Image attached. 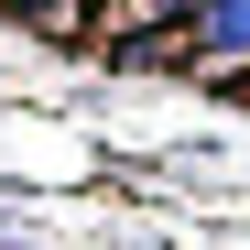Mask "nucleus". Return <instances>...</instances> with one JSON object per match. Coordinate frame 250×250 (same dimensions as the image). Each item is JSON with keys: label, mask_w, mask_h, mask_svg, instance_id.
I'll return each instance as SVG.
<instances>
[{"label": "nucleus", "mask_w": 250, "mask_h": 250, "mask_svg": "<svg viewBox=\"0 0 250 250\" xmlns=\"http://www.w3.org/2000/svg\"><path fill=\"white\" fill-rule=\"evenodd\" d=\"M131 11H152V22H196L207 0H131Z\"/></svg>", "instance_id": "nucleus-3"}, {"label": "nucleus", "mask_w": 250, "mask_h": 250, "mask_svg": "<svg viewBox=\"0 0 250 250\" xmlns=\"http://www.w3.org/2000/svg\"><path fill=\"white\" fill-rule=\"evenodd\" d=\"M11 22H33V33H87V0H0Z\"/></svg>", "instance_id": "nucleus-2"}, {"label": "nucleus", "mask_w": 250, "mask_h": 250, "mask_svg": "<svg viewBox=\"0 0 250 250\" xmlns=\"http://www.w3.org/2000/svg\"><path fill=\"white\" fill-rule=\"evenodd\" d=\"M196 55L207 65H250V0H207L196 11Z\"/></svg>", "instance_id": "nucleus-1"}]
</instances>
